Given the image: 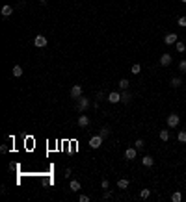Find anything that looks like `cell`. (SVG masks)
Instances as JSON below:
<instances>
[{
    "label": "cell",
    "instance_id": "cell-17",
    "mask_svg": "<svg viewBox=\"0 0 186 202\" xmlns=\"http://www.w3.org/2000/svg\"><path fill=\"white\" fill-rule=\"evenodd\" d=\"M181 85H182V78H179V76L171 78V87H181Z\"/></svg>",
    "mask_w": 186,
    "mask_h": 202
},
{
    "label": "cell",
    "instance_id": "cell-11",
    "mask_svg": "<svg viewBox=\"0 0 186 202\" xmlns=\"http://www.w3.org/2000/svg\"><path fill=\"white\" fill-rule=\"evenodd\" d=\"M0 13H2V17H4V19H8L11 13H13V8H11L9 4H6V6H2V11H0Z\"/></svg>",
    "mask_w": 186,
    "mask_h": 202
},
{
    "label": "cell",
    "instance_id": "cell-7",
    "mask_svg": "<svg viewBox=\"0 0 186 202\" xmlns=\"http://www.w3.org/2000/svg\"><path fill=\"white\" fill-rule=\"evenodd\" d=\"M108 100H110V104H119V102H121V93L112 91V93L108 95Z\"/></svg>",
    "mask_w": 186,
    "mask_h": 202
},
{
    "label": "cell",
    "instance_id": "cell-23",
    "mask_svg": "<svg viewBox=\"0 0 186 202\" xmlns=\"http://www.w3.org/2000/svg\"><path fill=\"white\" fill-rule=\"evenodd\" d=\"M160 139H162V141H168V139H169V132L168 130H160Z\"/></svg>",
    "mask_w": 186,
    "mask_h": 202
},
{
    "label": "cell",
    "instance_id": "cell-33",
    "mask_svg": "<svg viewBox=\"0 0 186 202\" xmlns=\"http://www.w3.org/2000/svg\"><path fill=\"white\" fill-rule=\"evenodd\" d=\"M95 96H97V100H102V98H104V93H102V91H99V93L95 95Z\"/></svg>",
    "mask_w": 186,
    "mask_h": 202
},
{
    "label": "cell",
    "instance_id": "cell-34",
    "mask_svg": "<svg viewBox=\"0 0 186 202\" xmlns=\"http://www.w3.org/2000/svg\"><path fill=\"white\" fill-rule=\"evenodd\" d=\"M9 148L8 147H6V145H2V147H0V152H2V154H6V152H8Z\"/></svg>",
    "mask_w": 186,
    "mask_h": 202
},
{
    "label": "cell",
    "instance_id": "cell-26",
    "mask_svg": "<svg viewBox=\"0 0 186 202\" xmlns=\"http://www.w3.org/2000/svg\"><path fill=\"white\" fill-rule=\"evenodd\" d=\"M134 147H136V148H143V147H145V141H143V139H136Z\"/></svg>",
    "mask_w": 186,
    "mask_h": 202
},
{
    "label": "cell",
    "instance_id": "cell-24",
    "mask_svg": "<svg viewBox=\"0 0 186 202\" xmlns=\"http://www.w3.org/2000/svg\"><path fill=\"white\" fill-rule=\"evenodd\" d=\"M177 139L181 143H186V130H182V132H179V135H177Z\"/></svg>",
    "mask_w": 186,
    "mask_h": 202
},
{
    "label": "cell",
    "instance_id": "cell-28",
    "mask_svg": "<svg viewBox=\"0 0 186 202\" xmlns=\"http://www.w3.org/2000/svg\"><path fill=\"white\" fill-rule=\"evenodd\" d=\"M179 26H182V28H186V15H182V17H179Z\"/></svg>",
    "mask_w": 186,
    "mask_h": 202
},
{
    "label": "cell",
    "instance_id": "cell-30",
    "mask_svg": "<svg viewBox=\"0 0 186 202\" xmlns=\"http://www.w3.org/2000/svg\"><path fill=\"white\" fill-rule=\"evenodd\" d=\"M102 198H104V200H110V198H112V193H110L108 189L104 191V195H102Z\"/></svg>",
    "mask_w": 186,
    "mask_h": 202
},
{
    "label": "cell",
    "instance_id": "cell-21",
    "mask_svg": "<svg viewBox=\"0 0 186 202\" xmlns=\"http://www.w3.org/2000/svg\"><path fill=\"white\" fill-rule=\"evenodd\" d=\"M171 200H173V202H181V200H182V193L175 191L173 195H171Z\"/></svg>",
    "mask_w": 186,
    "mask_h": 202
},
{
    "label": "cell",
    "instance_id": "cell-20",
    "mask_svg": "<svg viewBox=\"0 0 186 202\" xmlns=\"http://www.w3.org/2000/svg\"><path fill=\"white\" fill-rule=\"evenodd\" d=\"M128 85H130V83H128V80H125V78H123V80H119V89H121V91H125V89H128Z\"/></svg>",
    "mask_w": 186,
    "mask_h": 202
},
{
    "label": "cell",
    "instance_id": "cell-18",
    "mask_svg": "<svg viewBox=\"0 0 186 202\" xmlns=\"http://www.w3.org/2000/svg\"><path fill=\"white\" fill-rule=\"evenodd\" d=\"M149 197H151V189H147V187H145V189H142V191H140V198L145 200V198H149Z\"/></svg>",
    "mask_w": 186,
    "mask_h": 202
},
{
    "label": "cell",
    "instance_id": "cell-15",
    "mask_svg": "<svg viewBox=\"0 0 186 202\" xmlns=\"http://www.w3.org/2000/svg\"><path fill=\"white\" fill-rule=\"evenodd\" d=\"M11 74L15 76V78H20V76H23V67H20V65H15V67H13V71H11Z\"/></svg>",
    "mask_w": 186,
    "mask_h": 202
},
{
    "label": "cell",
    "instance_id": "cell-22",
    "mask_svg": "<svg viewBox=\"0 0 186 202\" xmlns=\"http://www.w3.org/2000/svg\"><path fill=\"white\" fill-rule=\"evenodd\" d=\"M175 48H177V52H184V50H186V45L181 43V41H177V43H175Z\"/></svg>",
    "mask_w": 186,
    "mask_h": 202
},
{
    "label": "cell",
    "instance_id": "cell-14",
    "mask_svg": "<svg viewBox=\"0 0 186 202\" xmlns=\"http://www.w3.org/2000/svg\"><path fill=\"white\" fill-rule=\"evenodd\" d=\"M69 189L71 191H80V182L78 180H71V182H69Z\"/></svg>",
    "mask_w": 186,
    "mask_h": 202
},
{
    "label": "cell",
    "instance_id": "cell-4",
    "mask_svg": "<svg viewBox=\"0 0 186 202\" xmlns=\"http://www.w3.org/2000/svg\"><path fill=\"white\" fill-rule=\"evenodd\" d=\"M82 91H84L82 85H78V83H77V85H73V87H71V98H73V100H78L80 96H82Z\"/></svg>",
    "mask_w": 186,
    "mask_h": 202
},
{
    "label": "cell",
    "instance_id": "cell-13",
    "mask_svg": "<svg viewBox=\"0 0 186 202\" xmlns=\"http://www.w3.org/2000/svg\"><path fill=\"white\" fill-rule=\"evenodd\" d=\"M142 163H143V167H153V165H155V159L151 158V156H143Z\"/></svg>",
    "mask_w": 186,
    "mask_h": 202
},
{
    "label": "cell",
    "instance_id": "cell-29",
    "mask_svg": "<svg viewBox=\"0 0 186 202\" xmlns=\"http://www.w3.org/2000/svg\"><path fill=\"white\" fill-rule=\"evenodd\" d=\"M179 69H181V72H186V59H182L181 63H179Z\"/></svg>",
    "mask_w": 186,
    "mask_h": 202
},
{
    "label": "cell",
    "instance_id": "cell-3",
    "mask_svg": "<svg viewBox=\"0 0 186 202\" xmlns=\"http://www.w3.org/2000/svg\"><path fill=\"white\" fill-rule=\"evenodd\" d=\"M179 122H181V119H179V115H177V113H171V115H168L166 124H168L169 128H175V126H179Z\"/></svg>",
    "mask_w": 186,
    "mask_h": 202
},
{
    "label": "cell",
    "instance_id": "cell-9",
    "mask_svg": "<svg viewBox=\"0 0 186 202\" xmlns=\"http://www.w3.org/2000/svg\"><path fill=\"white\" fill-rule=\"evenodd\" d=\"M136 152H138L136 147H134V148H127V150H125V158L128 159V161H132V159H136Z\"/></svg>",
    "mask_w": 186,
    "mask_h": 202
},
{
    "label": "cell",
    "instance_id": "cell-32",
    "mask_svg": "<svg viewBox=\"0 0 186 202\" xmlns=\"http://www.w3.org/2000/svg\"><path fill=\"white\" fill-rule=\"evenodd\" d=\"M91 106H93L95 109H99V108H101V100H95V102H91Z\"/></svg>",
    "mask_w": 186,
    "mask_h": 202
},
{
    "label": "cell",
    "instance_id": "cell-31",
    "mask_svg": "<svg viewBox=\"0 0 186 202\" xmlns=\"http://www.w3.org/2000/svg\"><path fill=\"white\" fill-rule=\"evenodd\" d=\"M78 200H80V202H89V197H88V195H80Z\"/></svg>",
    "mask_w": 186,
    "mask_h": 202
},
{
    "label": "cell",
    "instance_id": "cell-8",
    "mask_svg": "<svg viewBox=\"0 0 186 202\" xmlns=\"http://www.w3.org/2000/svg\"><path fill=\"white\" fill-rule=\"evenodd\" d=\"M171 61H173V59H171V54H162V56H160V65H162V67L171 65Z\"/></svg>",
    "mask_w": 186,
    "mask_h": 202
},
{
    "label": "cell",
    "instance_id": "cell-10",
    "mask_svg": "<svg viewBox=\"0 0 186 202\" xmlns=\"http://www.w3.org/2000/svg\"><path fill=\"white\" fill-rule=\"evenodd\" d=\"M130 100H132V95H130L128 89H125V91H121V102L123 104H128Z\"/></svg>",
    "mask_w": 186,
    "mask_h": 202
},
{
    "label": "cell",
    "instance_id": "cell-1",
    "mask_svg": "<svg viewBox=\"0 0 186 202\" xmlns=\"http://www.w3.org/2000/svg\"><path fill=\"white\" fill-rule=\"evenodd\" d=\"M89 106H91V102H89L86 96H80V98L77 100V109L80 111V113H84V111H86Z\"/></svg>",
    "mask_w": 186,
    "mask_h": 202
},
{
    "label": "cell",
    "instance_id": "cell-27",
    "mask_svg": "<svg viewBox=\"0 0 186 202\" xmlns=\"http://www.w3.org/2000/svg\"><path fill=\"white\" fill-rule=\"evenodd\" d=\"M101 187H102V189H104V191H106L108 187H110V182H108L106 178H102V180H101Z\"/></svg>",
    "mask_w": 186,
    "mask_h": 202
},
{
    "label": "cell",
    "instance_id": "cell-2",
    "mask_svg": "<svg viewBox=\"0 0 186 202\" xmlns=\"http://www.w3.org/2000/svg\"><path fill=\"white\" fill-rule=\"evenodd\" d=\"M102 141H104V137H102L101 134H97V135H93L91 139H89V147H91V148H101Z\"/></svg>",
    "mask_w": 186,
    "mask_h": 202
},
{
    "label": "cell",
    "instance_id": "cell-19",
    "mask_svg": "<svg viewBox=\"0 0 186 202\" xmlns=\"http://www.w3.org/2000/svg\"><path fill=\"white\" fill-rule=\"evenodd\" d=\"M140 71H142V65L140 63H134L132 67H130V72H132V74H140Z\"/></svg>",
    "mask_w": 186,
    "mask_h": 202
},
{
    "label": "cell",
    "instance_id": "cell-36",
    "mask_svg": "<svg viewBox=\"0 0 186 202\" xmlns=\"http://www.w3.org/2000/svg\"><path fill=\"white\" fill-rule=\"evenodd\" d=\"M39 4H47V0H39Z\"/></svg>",
    "mask_w": 186,
    "mask_h": 202
},
{
    "label": "cell",
    "instance_id": "cell-12",
    "mask_svg": "<svg viewBox=\"0 0 186 202\" xmlns=\"http://www.w3.org/2000/svg\"><path fill=\"white\" fill-rule=\"evenodd\" d=\"M77 122H78V126L84 128V126H88V124H89V119H88V117H86L84 113H82V115L78 117V121H77Z\"/></svg>",
    "mask_w": 186,
    "mask_h": 202
},
{
    "label": "cell",
    "instance_id": "cell-6",
    "mask_svg": "<svg viewBox=\"0 0 186 202\" xmlns=\"http://www.w3.org/2000/svg\"><path fill=\"white\" fill-rule=\"evenodd\" d=\"M177 41H179V37H177L175 32H171V33H168V35L164 37V43H166V45H175Z\"/></svg>",
    "mask_w": 186,
    "mask_h": 202
},
{
    "label": "cell",
    "instance_id": "cell-35",
    "mask_svg": "<svg viewBox=\"0 0 186 202\" xmlns=\"http://www.w3.org/2000/svg\"><path fill=\"white\" fill-rule=\"evenodd\" d=\"M54 184V180L52 178H49V180H45V185H52Z\"/></svg>",
    "mask_w": 186,
    "mask_h": 202
},
{
    "label": "cell",
    "instance_id": "cell-25",
    "mask_svg": "<svg viewBox=\"0 0 186 202\" xmlns=\"http://www.w3.org/2000/svg\"><path fill=\"white\" fill-rule=\"evenodd\" d=\"M99 134H101L102 137H104V139H106V137L110 135V128H108V126H104V128H101V132H99Z\"/></svg>",
    "mask_w": 186,
    "mask_h": 202
},
{
    "label": "cell",
    "instance_id": "cell-5",
    "mask_svg": "<svg viewBox=\"0 0 186 202\" xmlns=\"http://www.w3.org/2000/svg\"><path fill=\"white\" fill-rule=\"evenodd\" d=\"M47 45V37L45 35H36V39H34V46H37V48H45Z\"/></svg>",
    "mask_w": 186,
    "mask_h": 202
},
{
    "label": "cell",
    "instance_id": "cell-16",
    "mask_svg": "<svg viewBox=\"0 0 186 202\" xmlns=\"http://www.w3.org/2000/svg\"><path fill=\"white\" fill-rule=\"evenodd\" d=\"M128 185H130V182H128L127 178H121V180H117V187H119V189H127Z\"/></svg>",
    "mask_w": 186,
    "mask_h": 202
},
{
    "label": "cell",
    "instance_id": "cell-37",
    "mask_svg": "<svg viewBox=\"0 0 186 202\" xmlns=\"http://www.w3.org/2000/svg\"><path fill=\"white\" fill-rule=\"evenodd\" d=\"M181 2H184V4H186V0H181Z\"/></svg>",
    "mask_w": 186,
    "mask_h": 202
}]
</instances>
